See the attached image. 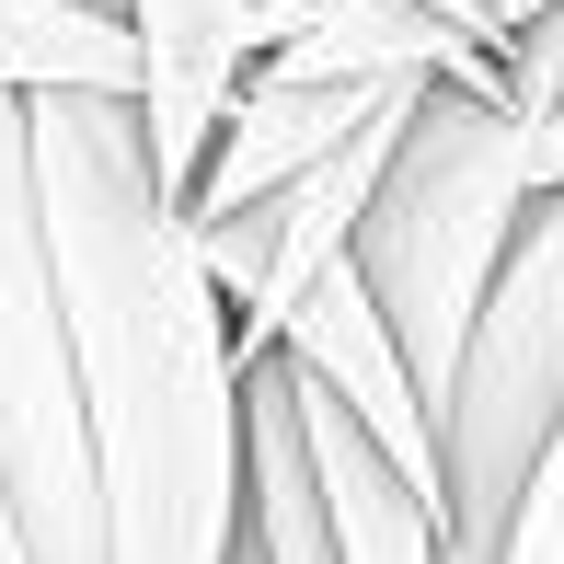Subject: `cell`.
Masks as SVG:
<instances>
[{
	"mask_svg": "<svg viewBox=\"0 0 564 564\" xmlns=\"http://www.w3.org/2000/svg\"><path fill=\"white\" fill-rule=\"evenodd\" d=\"M553 426H564V185L530 196L519 242L460 335V380L438 403V542L496 553Z\"/></svg>",
	"mask_w": 564,
	"mask_h": 564,
	"instance_id": "obj_3",
	"label": "cell"
},
{
	"mask_svg": "<svg viewBox=\"0 0 564 564\" xmlns=\"http://www.w3.org/2000/svg\"><path fill=\"white\" fill-rule=\"evenodd\" d=\"M530 185H542V196L564 185V105H553L542 127H530Z\"/></svg>",
	"mask_w": 564,
	"mask_h": 564,
	"instance_id": "obj_10",
	"label": "cell"
},
{
	"mask_svg": "<svg viewBox=\"0 0 564 564\" xmlns=\"http://www.w3.org/2000/svg\"><path fill=\"white\" fill-rule=\"evenodd\" d=\"M496 564H564V426H553V449L530 460L519 507H507V530H496Z\"/></svg>",
	"mask_w": 564,
	"mask_h": 564,
	"instance_id": "obj_9",
	"label": "cell"
},
{
	"mask_svg": "<svg viewBox=\"0 0 564 564\" xmlns=\"http://www.w3.org/2000/svg\"><path fill=\"white\" fill-rule=\"evenodd\" d=\"M300 380V369H289ZM300 438H312V484H323V530H335V564H438V496L403 484L380 460L369 426H346L335 403L300 380Z\"/></svg>",
	"mask_w": 564,
	"mask_h": 564,
	"instance_id": "obj_7",
	"label": "cell"
},
{
	"mask_svg": "<svg viewBox=\"0 0 564 564\" xmlns=\"http://www.w3.org/2000/svg\"><path fill=\"white\" fill-rule=\"evenodd\" d=\"M473 12H484V35H496V46H507V35H519V23H542V12H553V0H473Z\"/></svg>",
	"mask_w": 564,
	"mask_h": 564,
	"instance_id": "obj_11",
	"label": "cell"
},
{
	"mask_svg": "<svg viewBox=\"0 0 564 564\" xmlns=\"http://www.w3.org/2000/svg\"><path fill=\"white\" fill-rule=\"evenodd\" d=\"M415 12H438V23H460V35H473L484 58H496V35H484V12H473V0H415Z\"/></svg>",
	"mask_w": 564,
	"mask_h": 564,
	"instance_id": "obj_12",
	"label": "cell"
},
{
	"mask_svg": "<svg viewBox=\"0 0 564 564\" xmlns=\"http://www.w3.org/2000/svg\"><path fill=\"white\" fill-rule=\"evenodd\" d=\"M0 507L23 564H105V496H93L82 380L46 276V219L23 173V105L0 93Z\"/></svg>",
	"mask_w": 564,
	"mask_h": 564,
	"instance_id": "obj_4",
	"label": "cell"
},
{
	"mask_svg": "<svg viewBox=\"0 0 564 564\" xmlns=\"http://www.w3.org/2000/svg\"><path fill=\"white\" fill-rule=\"evenodd\" d=\"M242 69H253V0H127V116H139L150 185L173 196V219H185V185Z\"/></svg>",
	"mask_w": 564,
	"mask_h": 564,
	"instance_id": "obj_5",
	"label": "cell"
},
{
	"mask_svg": "<svg viewBox=\"0 0 564 564\" xmlns=\"http://www.w3.org/2000/svg\"><path fill=\"white\" fill-rule=\"evenodd\" d=\"M265 357H289V369L312 380L346 426H369V438H380V460H392L403 484H426V496H438V426H426V403H415V380H403L392 335H380V312H369V289H357V265L323 276V289L276 323Z\"/></svg>",
	"mask_w": 564,
	"mask_h": 564,
	"instance_id": "obj_6",
	"label": "cell"
},
{
	"mask_svg": "<svg viewBox=\"0 0 564 564\" xmlns=\"http://www.w3.org/2000/svg\"><path fill=\"white\" fill-rule=\"evenodd\" d=\"M23 173L82 380L105 564H230L242 542V346L196 230L150 185L127 93H23Z\"/></svg>",
	"mask_w": 564,
	"mask_h": 564,
	"instance_id": "obj_1",
	"label": "cell"
},
{
	"mask_svg": "<svg viewBox=\"0 0 564 564\" xmlns=\"http://www.w3.org/2000/svg\"><path fill=\"white\" fill-rule=\"evenodd\" d=\"M530 196H542L530 185V139L496 105V82H426L403 105V139H392V162L369 185V219H357L346 265L369 289L403 380H415L426 426H438V403L460 380V335H473V312L496 289L507 242H519Z\"/></svg>",
	"mask_w": 564,
	"mask_h": 564,
	"instance_id": "obj_2",
	"label": "cell"
},
{
	"mask_svg": "<svg viewBox=\"0 0 564 564\" xmlns=\"http://www.w3.org/2000/svg\"><path fill=\"white\" fill-rule=\"evenodd\" d=\"M0 564H23V553H12V507H0Z\"/></svg>",
	"mask_w": 564,
	"mask_h": 564,
	"instance_id": "obj_13",
	"label": "cell"
},
{
	"mask_svg": "<svg viewBox=\"0 0 564 564\" xmlns=\"http://www.w3.org/2000/svg\"><path fill=\"white\" fill-rule=\"evenodd\" d=\"M0 93H127V23L69 0H0Z\"/></svg>",
	"mask_w": 564,
	"mask_h": 564,
	"instance_id": "obj_8",
	"label": "cell"
}]
</instances>
